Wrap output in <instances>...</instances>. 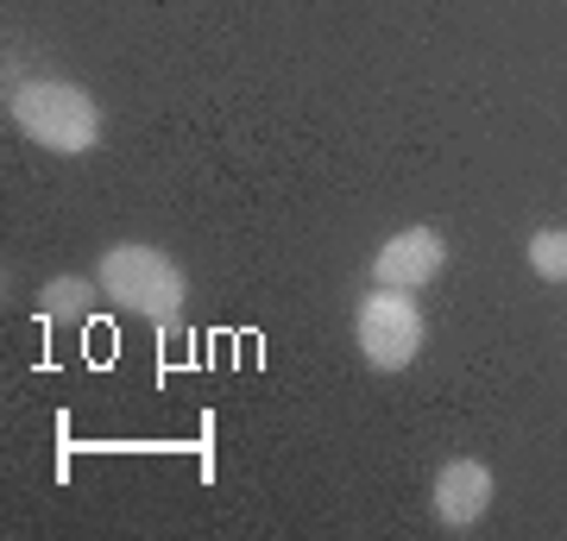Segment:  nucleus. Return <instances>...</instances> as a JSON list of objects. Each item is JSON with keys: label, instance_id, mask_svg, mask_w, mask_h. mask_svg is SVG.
I'll return each instance as SVG.
<instances>
[{"label": "nucleus", "instance_id": "obj_1", "mask_svg": "<svg viewBox=\"0 0 567 541\" xmlns=\"http://www.w3.org/2000/svg\"><path fill=\"white\" fill-rule=\"evenodd\" d=\"M13 126H20L32 145L44 152H63V158H82V152H95L102 139V107L89 101V89L76 82H20L13 89Z\"/></svg>", "mask_w": 567, "mask_h": 541}, {"label": "nucleus", "instance_id": "obj_2", "mask_svg": "<svg viewBox=\"0 0 567 541\" xmlns=\"http://www.w3.org/2000/svg\"><path fill=\"white\" fill-rule=\"evenodd\" d=\"M95 283H102L107 302H121L158 327H177L183 315V271L158 246H107L102 264H95Z\"/></svg>", "mask_w": 567, "mask_h": 541}, {"label": "nucleus", "instance_id": "obj_3", "mask_svg": "<svg viewBox=\"0 0 567 541\" xmlns=\"http://www.w3.org/2000/svg\"><path fill=\"white\" fill-rule=\"evenodd\" d=\"M360 353L372 372H404L423 353V309L410 290H372L360 302Z\"/></svg>", "mask_w": 567, "mask_h": 541}, {"label": "nucleus", "instance_id": "obj_4", "mask_svg": "<svg viewBox=\"0 0 567 541\" xmlns=\"http://www.w3.org/2000/svg\"><path fill=\"white\" fill-rule=\"evenodd\" d=\"M447 264V240L435 227H404V233H391L379 252H372V283L379 290H423V283L442 278Z\"/></svg>", "mask_w": 567, "mask_h": 541}, {"label": "nucleus", "instance_id": "obj_5", "mask_svg": "<svg viewBox=\"0 0 567 541\" xmlns=\"http://www.w3.org/2000/svg\"><path fill=\"white\" fill-rule=\"evenodd\" d=\"M486 503H492V472L480 460H447L435 472V517L447 529H473L486 517Z\"/></svg>", "mask_w": 567, "mask_h": 541}, {"label": "nucleus", "instance_id": "obj_6", "mask_svg": "<svg viewBox=\"0 0 567 541\" xmlns=\"http://www.w3.org/2000/svg\"><path fill=\"white\" fill-rule=\"evenodd\" d=\"M529 271H536L543 283H567V233L561 227L529 233Z\"/></svg>", "mask_w": 567, "mask_h": 541}, {"label": "nucleus", "instance_id": "obj_7", "mask_svg": "<svg viewBox=\"0 0 567 541\" xmlns=\"http://www.w3.org/2000/svg\"><path fill=\"white\" fill-rule=\"evenodd\" d=\"M95 290L102 283H82V278H58V283H44V315H89V302H95Z\"/></svg>", "mask_w": 567, "mask_h": 541}]
</instances>
